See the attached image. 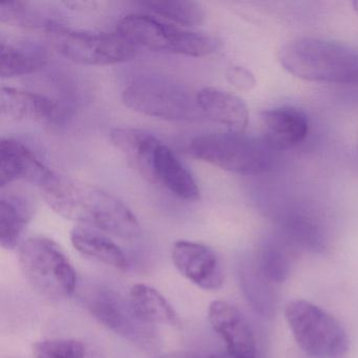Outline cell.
<instances>
[{
	"instance_id": "7402d4cb",
	"label": "cell",
	"mask_w": 358,
	"mask_h": 358,
	"mask_svg": "<svg viewBox=\"0 0 358 358\" xmlns=\"http://www.w3.org/2000/svg\"><path fill=\"white\" fill-rule=\"evenodd\" d=\"M141 5L154 15L181 26L196 27L204 22V10L196 1L157 0L144 1Z\"/></svg>"
},
{
	"instance_id": "e0dca14e",
	"label": "cell",
	"mask_w": 358,
	"mask_h": 358,
	"mask_svg": "<svg viewBox=\"0 0 358 358\" xmlns=\"http://www.w3.org/2000/svg\"><path fill=\"white\" fill-rule=\"evenodd\" d=\"M110 139L129 166L150 182L152 161L160 140L148 131L134 127H116L110 131Z\"/></svg>"
},
{
	"instance_id": "9c48e42d",
	"label": "cell",
	"mask_w": 358,
	"mask_h": 358,
	"mask_svg": "<svg viewBox=\"0 0 358 358\" xmlns=\"http://www.w3.org/2000/svg\"><path fill=\"white\" fill-rule=\"evenodd\" d=\"M83 305L92 316L108 330L142 349H150L157 341L154 327L139 320L125 299L116 290L104 287L87 290Z\"/></svg>"
},
{
	"instance_id": "ffe728a7",
	"label": "cell",
	"mask_w": 358,
	"mask_h": 358,
	"mask_svg": "<svg viewBox=\"0 0 358 358\" xmlns=\"http://www.w3.org/2000/svg\"><path fill=\"white\" fill-rule=\"evenodd\" d=\"M32 217V208L26 200L13 196L0 199V243L7 250L16 248Z\"/></svg>"
},
{
	"instance_id": "ba28073f",
	"label": "cell",
	"mask_w": 358,
	"mask_h": 358,
	"mask_svg": "<svg viewBox=\"0 0 358 358\" xmlns=\"http://www.w3.org/2000/svg\"><path fill=\"white\" fill-rule=\"evenodd\" d=\"M125 106L155 118L169 121H194L201 118L196 93L169 79L140 77L122 93Z\"/></svg>"
},
{
	"instance_id": "83f0119b",
	"label": "cell",
	"mask_w": 358,
	"mask_h": 358,
	"mask_svg": "<svg viewBox=\"0 0 358 358\" xmlns=\"http://www.w3.org/2000/svg\"><path fill=\"white\" fill-rule=\"evenodd\" d=\"M209 358H234V356L230 355L227 352H221V353L213 354L209 356Z\"/></svg>"
},
{
	"instance_id": "52a82bcc",
	"label": "cell",
	"mask_w": 358,
	"mask_h": 358,
	"mask_svg": "<svg viewBox=\"0 0 358 358\" xmlns=\"http://www.w3.org/2000/svg\"><path fill=\"white\" fill-rule=\"evenodd\" d=\"M48 41L58 53L75 64L83 66H112L133 59L134 47L117 31L96 33L74 30L55 22L45 24Z\"/></svg>"
},
{
	"instance_id": "4316f807",
	"label": "cell",
	"mask_w": 358,
	"mask_h": 358,
	"mask_svg": "<svg viewBox=\"0 0 358 358\" xmlns=\"http://www.w3.org/2000/svg\"><path fill=\"white\" fill-rule=\"evenodd\" d=\"M157 358H200V356L194 352L189 351H180L175 352V353L167 354V355L160 356Z\"/></svg>"
},
{
	"instance_id": "9a60e30c",
	"label": "cell",
	"mask_w": 358,
	"mask_h": 358,
	"mask_svg": "<svg viewBox=\"0 0 358 358\" xmlns=\"http://www.w3.org/2000/svg\"><path fill=\"white\" fill-rule=\"evenodd\" d=\"M1 116L11 120L51 123L59 120V104L41 94L3 87L0 92Z\"/></svg>"
},
{
	"instance_id": "d4e9b609",
	"label": "cell",
	"mask_w": 358,
	"mask_h": 358,
	"mask_svg": "<svg viewBox=\"0 0 358 358\" xmlns=\"http://www.w3.org/2000/svg\"><path fill=\"white\" fill-rule=\"evenodd\" d=\"M255 262L257 269L270 282H285L290 274V255L287 249L278 243L264 245Z\"/></svg>"
},
{
	"instance_id": "484cf974",
	"label": "cell",
	"mask_w": 358,
	"mask_h": 358,
	"mask_svg": "<svg viewBox=\"0 0 358 358\" xmlns=\"http://www.w3.org/2000/svg\"><path fill=\"white\" fill-rule=\"evenodd\" d=\"M226 79L238 91L249 92L257 87L255 74L244 66H230L226 71Z\"/></svg>"
},
{
	"instance_id": "5b68a950",
	"label": "cell",
	"mask_w": 358,
	"mask_h": 358,
	"mask_svg": "<svg viewBox=\"0 0 358 358\" xmlns=\"http://www.w3.org/2000/svg\"><path fill=\"white\" fill-rule=\"evenodd\" d=\"M116 31L137 49L189 57L211 55L222 47V41L213 35L184 31L148 14L123 16L117 22Z\"/></svg>"
},
{
	"instance_id": "8992f818",
	"label": "cell",
	"mask_w": 358,
	"mask_h": 358,
	"mask_svg": "<svg viewBox=\"0 0 358 358\" xmlns=\"http://www.w3.org/2000/svg\"><path fill=\"white\" fill-rule=\"evenodd\" d=\"M285 318L299 347L313 358H349V338L341 322L303 299L285 308Z\"/></svg>"
},
{
	"instance_id": "4fadbf2b",
	"label": "cell",
	"mask_w": 358,
	"mask_h": 358,
	"mask_svg": "<svg viewBox=\"0 0 358 358\" xmlns=\"http://www.w3.org/2000/svg\"><path fill=\"white\" fill-rule=\"evenodd\" d=\"M262 139L275 152L301 144L309 133L307 115L294 106H278L261 114Z\"/></svg>"
},
{
	"instance_id": "6da1fadb",
	"label": "cell",
	"mask_w": 358,
	"mask_h": 358,
	"mask_svg": "<svg viewBox=\"0 0 358 358\" xmlns=\"http://www.w3.org/2000/svg\"><path fill=\"white\" fill-rule=\"evenodd\" d=\"M41 190L50 208L69 221L122 240H134L141 231L133 211L99 188L56 175Z\"/></svg>"
},
{
	"instance_id": "cb8c5ba5",
	"label": "cell",
	"mask_w": 358,
	"mask_h": 358,
	"mask_svg": "<svg viewBox=\"0 0 358 358\" xmlns=\"http://www.w3.org/2000/svg\"><path fill=\"white\" fill-rule=\"evenodd\" d=\"M33 358H103L97 349L75 338L45 339L34 343Z\"/></svg>"
},
{
	"instance_id": "8fae6325",
	"label": "cell",
	"mask_w": 358,
	"mask_h": 358,
	"mask_svg": "<svg viewBox=\"0 0 358 358\" xmlns=\"http://www.w3.org/2000/svg\"><path fill=\"white\" fill-rule=\"evenodd\" d=\"M211 328L225 343L226 352L234 358H257L255 333L242 312L225 301L209 305Z\"/></svg>"
},
{
	"instance_id": "f1b7e54d",
	"label": "cell",
	"mask_w": 358,
	"mask_h": 358,
	"mask_svg": "<svg viewBox=\"0 0 358 358\" xmlns=\"http://www.w3.org/2000/svg\"><path fill=\"white\" fill-rule=\"evenodd\" d=\"M353 8L354 10H355L356 13L358 14V0H355V1H353Z\"/></svg>"
},
{
	"instance_id": "5bb4252c",
	"label": "cell",
	"mask_w": 358,
	"mask_h": 358,
	"mask_svg": "<svg viewBox=\"0 0 358 358\" xmlns=\"http://www.w3.org/2000/svg\"><path fill=\"white\" fill-rule=\"evenodd\" d=\"M150 183L162 186L183 201L194 202L200 199V188L194 176L163 142L155 154Z\"/></svg>"
},
{
	"instance_id": "7c38bea8",
	"label": "cell",
	"mask_w": 358,
	"mask_h": 358,
	"mask_svg": "<svg viewBox=\"0 0 358 358\" xmlns=\"http://www.w3.org/2000/svg\"><path fill=\"white\" fill-rule=\"evenodd\" d=\"M36 155L22 142L3 138L0 143V187L15 181H26L43 189L55 177Z\"/></svg>"
},
{
	"instance_id": "2e32d148",
	"label": "cell",
	"mask_w": 358,
	"mask_h": 358,
	"mask_svg": "<svg viewBox=\"0 0 358 358\" xmlns=\"http://www.w3.org/2000/svg\"><path fill=\"white\" fill-rule=\"evenodd\" d=\"M196 100L202 116L223 127L224 131L244 133L249 112L238 96L215 87H204L196 92Z\"/></svg>"
},
{
	"instance_id": "44dd1931",
	"label": "cell",
	"mask_w": 358,
	"mask_h": 358,
	"mask_svg": "<svg viewBox=\"0 0 358 358\" xmlns=\"http://www.w3.org/2000/svg\"><path fill=\"white\" fill-rule=\"evenodd\" d=\"M241 285L247 301L262 316L270 315L274 308V299L270 282L257 269L255 262L243 264L240 270Z\"/></svg>"
},
{
	"instance_id": "277c9868",
	"label": "cell",
	"mask_w": 358,
	"mask_h": 358,
	"mask_svg": "<svg viewBox=\"0 0 358 358\" xmlns=\"http://www.w3.org/2000/svg\"><path fill=\"white\" fill-rule=\"evenodd\" d=\"M18 262L27 282L41 296L59 301L70 299L76 291V270L51 238H27L20 244Z\"/></svg>"
},
{
	"instance_id": "d6986e66",
	"label": "cell",
	"mask_w": 358,
	"mask_h": 358,
	"mask_svg": "<svg viewBox=\"0 0 358 358\" xmlns=\"http://www.w3.org/2000/svg\"><path fill=\"white\" fill-rule=\"evenodd\" d=\"M129 301L136 315L148 326L166 324L178 327L179 317L173 306L166 299L152 287L145 284H137L131 287Z\"/></svg>"
},
{
	"instance_id": "ac0fdd59",
	"label": "cell",
	"mask_w": 358,
	"mask_h": 358,
	"mask_svg": "<svg viewBox=\"0 0 358 358\" xmlns=\"http://www.w3.org/2000/svg\"><path fill=\"white\" fill-rule=\"evenodd\" d=\"M70 238L73 247L85 257L115 269L125 270L129 267L124 251L99 230L77 226L71 231Z\"/></svg>"
},
{
	"instance_id": "7a4b0ae2",
	"label": "cell",
	"mask_w": 358,
	"mask_h": 358,
	"mask_svg": "<svg viewBox=\"0 0 358 358\" xmlns=\"http://www.w3.org/2000/svg\"><path fill=\"white\" fill-rule=\"evenodd\" d=\"M278 60L287 72L312 83L358 85V50L317 37H299L282 45Z\"/></svg>"
},
{
	"instance_id": "3957f363",
	"label": "cell",
	"mask_w": 358,
	"mask_h": 358,
	"mask_svg": "<svg viewBox=\"0 0 358 358\" xmlns=\"http://www.w3.org/2000/svg\"><path fill=\"white\" fill-rule=\"evenodd\" d=\"M192 157L238 175L252 176L271 171L275 150L262 138L229 131L203 134L189 144Z\"/></svg>"
},
{
	"instance_id": "603a6c76",
	"label": "cell",
	"mask_w": 358,
	"mask_h": 358,
	"mask_svg": "<svg viewBox=\"0 0 358 358\" xmlns=\"http://www.w3.org/2000/svg\"><path fill=\"white\" fill-rule=\"evenodd\" d=\"M1 78L24 76L41 70L47 64V57L41 52L20 49L8 43H1Z\"/></svg>"
},
{
	"instance_id": "30bf717a",
	"label": "cell",
	"mask_w": 358,
	"mask_h": 358,
	"mask_svg": "<svg viewBox=\"0 0 358 358\" xmlns=\"http://www.w3.org/2000/svg\"><path fill=\"white\" fill-rule=\"evenodd\" d=\"M171 259L178 271L199 288L215 291L223 286V266L210 247L192 241H177L171 248Z\"/></svg>"
}]
</instances>
